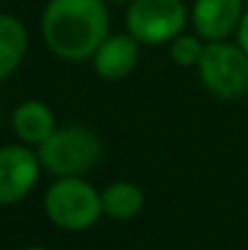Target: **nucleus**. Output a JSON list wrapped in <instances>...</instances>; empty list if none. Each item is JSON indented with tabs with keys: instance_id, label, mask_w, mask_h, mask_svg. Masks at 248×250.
<instances>
[{
	"instance_id": "1",
	"label": "nucleus",
	"mask_w": 248,
	"mask_h": 250,
	"mask_svg": "<svg viewBox=\"0 0 248 250\" xmlns=\"http://www.w3.org/2000/svg\"><path fill=\"white\" fill-rule=\"evenodd\" d=\"M107 34V0H49L42 12V37L64 61L92 59Z\"/></svg>"
},
{
	"instance_id": "2",
	"label": "nucleus",
	"mask_w": 248,
	"mask_h": 250,
	"mask_svg": "<svg viewBox=\"0 0 248 250\" xmlns=\"http://www.w3.org/2000/svg\"><path fill=\"white\" fill-rule=\"evenodd\" d=\"M37 156L42 167L56 177H83L100 163L102 141L88 126H64L37 146Z\"/></svg>"
},
{
	"instance_id": "3",
	"label": "nucleus",
	"mask_w": 248,
	"mask_h": 250,
	"mask_svg": "<svg viewBox=\"0 0 248 250\" xmlns=\"http://www.w3.org/2000/svg\"><path fill=\"white\" fill-rule=\"evenodd\" d=\"M49 221L64 231H88L102 216L100 192L83 177H59L44 194Z\"/></svg>"
},
{
	"instance_id": "4",
	"label": "nucleus",
	"mask_w": 248,
	"mask_h": 250,
	"mask_svg": "<svg viewBox=\"0 0 248 250\" xmlns=\"http://www.w3.org/2000/svg\"><path fill=\"white\" fill-rule=\"evenodd\" d=\"M197 71L202 85L214 97L236 100L248 92V54L239 42H207Z\"/></svg>"
},
{
	"instance_id": "5",
	"label": "nucleus",
	"mask_w": 248,
	"mask_h": 250,
	"mask_svg": "<svg viewBox=\"0 0 248 250\" xmlns=\"http://www.w3.org/2000/svg\"><path fill=\"white\" fill-rule=\"evenodd\" d=\"M124 22L139 44H170L185 32L190 10L182 0H134L127 7Z\"/></svg>"
},
{
	"instance_id": "6",
	"label": "nucleus",
	"mask_w": 248,
	"mask_h": 250,
	"mask_svg": "<svg viewBox=\"0 0 248 250\" xmlns=\"http://www.w3.org/2000/svg\"><path fill=\"white\" fill-rule=\"evenodd\" d=\"M42 163L37 151L27 144H10L0 148V207L22 202L37 185Z\"/></svg>"
},
{
	"instance_id": "7",
	"label": "nucleus",
	"mask_w": 248,
	"mask_h": 250,
	"mask_svg": "<svg viewBox=\"0 0 248 250\" xmlns=\"http://www.w3.org/2000/svg\"><path fill=\"white\" fill-rule=\"evenodd\" d=\"M244 12V0H195L190 22L204 42H224L239 32Z\"/></svg>"
},
{
	"instance_id": "8",
	"label": "nucleus",
	"mask_w": 248,
	"mask_h": 250,
	"mask_svg": "<svg viewBox=\"0 0 248 250\" xmlns=\"http://www.w3.org/2000/svg\"><path fill=\"white\" fill-rule=\"evenodd\" d=\"M139 63V42L127 34H107L105 42L92 54V68L105 81L127 78Z\"/></svg>"
},
{
	"instance_id": "9",
	"label": "nucleus",
	"mask_w": 248,
	"mask_h": 250,
	"mask_svg": "<svg viewBox=\"0 0 248 250\" xmlns=\"http://www.w3.org/2000/svg\"><path fill=\"white\" fill-rule=\"evenodd\" d=\"M10 126H12V134L22 144L37 148L39 144H44L56 131V117H54V112H51V107L46 102L24 100L12 109Z\"/></svg>"
},
{
	"instance_id": "10",
	"label": "nucleus",
	"mask_w": 248,
	"mask_h": 250,
	"mask_svg": "<svg viewBox=\"0 0 248 250\" xmlns=\"http://www.w3.org/2000/svg\"><path fill=\"white\" fill-rule=\"evenodd\" d=\"M29 49V34L22 20L0 12V81L10 78L24 61Z\"/></svg>"
},
{
	"instance_id": "11",
	"label": "nucleus",
	"mask_w": 248,
	"mask_h": 250,
	"mask_svg": "<svg viewBox=\"0 0 248 250\" xmlns=\"http://www.w3.org/2000/svg\"><path fill=\"white\" fill-rule=\"evenodd\" d=\"M100 199H102V214L114 219V221L134 219L144 209V202H146L141 187L136 182H129V180L110 182L100 192Z\"/></svg>"
},
{
	"instance_id": "12",
	"label": "nucleus",
	"mask_w": 248,
	"mask_h": 250,
	"mask_svg": "<svg viewBox=\"0 0 248 250\" xmlns=\"http://www.w3.org/2000/svg\"><path fill=\"white\" fill-rule=\"evenodd\" d=\"M202 51H204V44H202V37L200 34H178L173 42H170V59L182 66V68H190V66H197L200 59H202Z\"/></svg>"
},
{
	"instance_id": "13",
	"label": "nucleus",
	"mask_w": 248,
	"mask_h": 250,
	"mask_svg": "<svg viewBox=\"0 0 248 250\" xmlns=\"http://www.w3.org/2000/svg\"><path fill=\"white\" fill-rule=\"evenodd\" d=\"M236 42L241 44V49L248 54V10L244 12V20L239 24V32H236Z\"/></svg>"
},
{
	"instance_id": "14",
	"label": "nucleus",
	"mask_w": 248,
	"mask_h": 250,
	"mask_svg": "<svg viewBox=\"0 0 248 250\" xmlns=\"http://www.w3.org/2000/svg\"><path fill=\"white\" fill-rule=\"evenodd\" d=\"M107 2H117V5H129V2H134V0H107Z\"/></svg>"
},
{
	"instance_id": "15",
	"label": "nucleus",
	"mask_w": 248,
	"mask_h": 250,
	"mask_svg": "<svg viewBox=\"0 0 248 250\" xmlns=\"http://www.w3.org/2000/svg\"><path fill=\"white\" fill-rule=\"evenodd\" d=\"M24 250H51V248H44V246H29V248H24Z\"/></svg>"
}]
</instances>
